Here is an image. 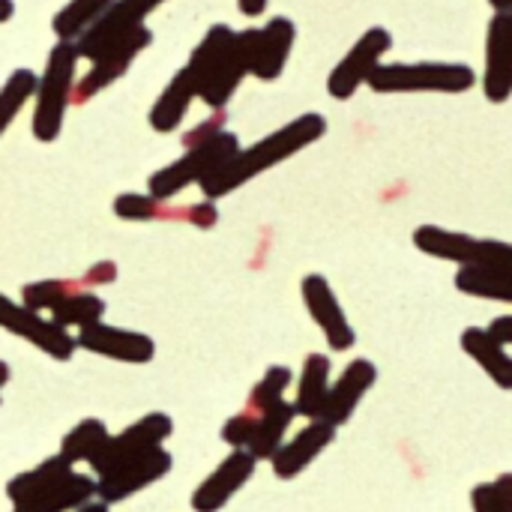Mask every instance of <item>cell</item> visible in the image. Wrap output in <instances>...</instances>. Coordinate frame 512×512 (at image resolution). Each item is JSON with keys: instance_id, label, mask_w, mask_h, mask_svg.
Listing matches in <instances>:
<instances>
[{"instance_id": "cell-10", "label": "cell", "mask_w": 512, "mask_h": 512, "mask_svg": "<svg viewBox=\"0 0 512 512\" xmlns=\"http://www.w3.org/2000/svg\"><path fill=\"white\" fill-rule=\"evenodd\" d=\"M174 468V459L165 447H156L144 456H135L123 465H117L114 471L96 477V498L102 504H120L129 501L132 495L150 489L153 483H159L162 477H168Z\"/></svg>"}, {"instance_id": "cell-31", "label": "cell", "mask_w": 512, "mask_h": 512, "mask_svg": "<svg viewBox=\"0 0 512 512\" xmlns=\"http://www.w3.org/2000/svg\"><path fill=\"white\" fill-rule=\"evenodd\" d=\"M168 201L153 198L150 192H123L114 198V216L126 222H153V219H186V210H168Z\"/></svg>"}, {"instance_id": "cell-30", "label": "cell", "mask_w": 512, "mask_h": 512, "mask_svg": "<svg viewBox=\"0 0 512 512\" xmlns=\"http://www.w3.org/2000/svg\"><path fill=\"white\" fill-rule=\"evenodd\" d=\"M36 78L39 75L33 69H12L9 78L3 81V87H0V138L15 123V117L21 114V108L27 102H33Z\"/></svg>"}, {"instance_id": "cell-3", "label": "cell", "mask_w": 512, "mask_h": 512, "mask_svg": "<svg viewBox=\"0 0 512 512\" xmlns=\"http://www.w3.org/2000/svg\"><path fill=\"white\" fill-rule=\"evenodd\" d=\"M477 72L468 63L450 60H420V63H381L369 84L372 93L396 96V93H447L459 96L477 87Z\"/></svg>"}, {"instance_id": "cell-21", "label": "cell", "mask_w": 512, "mask_h": 512, "mask_svg": "<svg viewBox=\"0 0 512 512\" xmlns=\"http://www.w3.org/2000/svg\"><path fill=\"white\" fill-rule=\"evenodd\" d=\"M462 351L492 378L495 387L512 390V354L504 342H498L486 327H468L459 336Z\"/></svg>"}, {"instance_id": "cell-9", "label": "cell", "mask_w": 512, "mask_h": 512, "mask_svg": "<svg viewBox=\"0 0 512 512\" xmlns=\"http://www.w3.org/2000/svg\"><path fill=\"white\" fill-rule=\"evenodd\" d=\"M255 36H258V27L237 30L234 39H231V45L222 51V57L216 60V66L207 72V78L201 81V90H198V99L207 108L222 111L231 102V96L237 93V87L243 84V78L252 75Z\"/></svg>"}, {"instance_id": "cell-29", "label": "cell", "mask_w": 512, "mask_h": 512, "mask_svg": "<svg viewBox=\"0 0 512 512\" xmlns=\"http://www.w3.org/2000/svg\"><path fill=\"white\" fill-rule=\"evenodd\" d=\"M105 300L99 297V294H93V291H72L48 318L54 321V324H60L63 330H84V327H90V324H96V321H102L105 318Z\"/></svg>"}, {"instance_id": "cell-32", "label": "cell", "mask_w": 512, "mask_h": 512, "mask_svg": "<svg viewBox=\"0 0 512 512\" xmlns=\"http://www.w3.org/2000/svg\"><path fill=\"white\" fill-rule=\"evenodd\" d=\"M291 384H294V372L288 366H270L264 372V378L252 387L249 402H246V411L261 414V411L273 408L276 402L285 399V393L291 390Z\"/></svg>"}, {"instance_id": "cell-35", "label": "cell", "mask_w": 512, "mask_h": 512, "mask_svg": "<svg viewBox=\"0 0 512 512\" xmlns=\"http://www.w3.org/2000/svg\"><path fill=\"white\" fill-rule=\"evenodd\" d=\"M471 507H474V512H504V504H501V495H498L495 483H480V486H474V492H471Z\"/></svg>"}, {"instance_id": "cell-6", "label": "cell", "mask_w": 512, "mask_h": 512, "mask_svg": "<svg viewBox=\"0 0 512 512\" xmlns=\"http://www.w3.org/2000/svg\"><path fill=\"white\" fill-rule=\"evenodd\" d=\"M393 48V36L387 27H369L351 48L348 54L333 66L327 78V93L336 102H348L360 87L369 84L372 72L384 63V57Z\"/></svg>"}, {"instance_id": "cell-43", "label": "cell", "mask_w": 512, "mask_h": 512, "mask_svg": "<svg viewBox=\"0 0 512 512\" xmlns=\"http://www.w3.org/2000/svg\"><path fill=\"white\" fill-rule=\"evenodd\" d=\"M512 0H489V6H492V12H507L510 9Z\"/></svg>"}, {"instance_id": "cell-27", "label": "cell", "mask_w": 512, "mask_h": 512, "mask_svg": "<svg viewBox=\"0 0 512 512\" xmlns=\"http://www.w3.org/2000/svg\"><path fill=\"white\" fill-rule=\"evenodd\" d=\"M114 0H69L54 18L51 30L60 42H78L96 21L99 15L111 6Z\"/></svg>"}, {"instance_id": "cell-39", "label": "cell", "mask_w": 512, "mask_h": 512, "mask_svg": "<svg viewBox=\"0 0 512 512\" xmlns=\"http://www.w3.org/2000/svg\"><path fill=\"white\" fill-rule=\"evenodd\" d=\"M495 489L501 495V504H504V512H512V474H501L495 480Z\"/></svg>"}, {"instance_id": "cell-15", "label": "cell", "mask_w": 512, "mask_h": 512, "mask_svg": "<svg viewBox=\"0 0 512 512\" xmlns=\"http://www.w3.org/2000/svg\"><path fill=\"white\" fill-rule=\"evenodd\" d=\"M258 459L249 450H231L216 471L204 477V483L192 492V510L195 512H222L231 498L255 477Z\"/></svg>"}, {"instance_id": "cell-11", "label": "cell", "mask_w": 512, "mask_h": 512, "mask_svg": "<svg viewBox=\"0 0 512 512\" xmlns=\"http://www.w3.org/2000/svg\"><path fill=\"white\" fill-rule=\"evenodd\" d=\"M150 42H153V30L144 24V27L132 30L129 36H123L120 42L108 45L99 57L90 60L87 75L78 78V84H75V102H87V99L99 96L102 90H108L111 84H117L129 72V66L135 63V57L150 48Z\"/></svg>"}, {"instance_id": "cell-13", "label": "cell", "mask_w": 512, "mask_h": 512, "mask_svg": "<svg viewBox=\"0 0 512 512\" xmlns=\"http://www.w3.org/2000/svg\"><path fill=\"white\" fill-rule=\"evenodd\" d=\"M165 0H114L99 21L75 42L81 60H93L99 57L108 45L120 42L123 36H129L132 30L144 27L147 15H153Z\"/></svg>"}, {"instance_id": "cell-1", "label": "cell", "mask_w": 512, "mask_h": 512, "mask_svg": "<svg viewBox=\"0 0 512 512\" xmlns=\"http://www.w3.org/2000/svg\"><path fill=\"white\" fill-rule=\"evenodd\" d=\"M324 135H327V117L318 111H306V114L288 120L285 126H279L276 132L258 138L255 144L240 147L225 165H219L207 180H201V195L207 201H219V198L237 192L240 186L252 183L255 177L267 174L270 168L288 162L300 150L312 147Z\"/></svg>"}, {"instance_id": "cell-23", "label": "cell", "mask_w": 512, "mask_h": 512, "mask_svg": "<svg viewBox=\"0 0 512 512\" xmlns=\"http://www.w3.org/2000/svg\"><path fill=\"white\" fill-rule=\"evenodd\" d=\"M93 498H96V480L87 474L69 471L48 492H42L39 498H33L27 504H18L12 512H75Z\"/></svg>"}, {"instance_id": "cell-22", "label": "cell", "mask_w": 512, "mask_h": 512, "mask_svg": "<svg viewBox=\"0 0 512 512\" xmlns=\"http://www.w3.org/2000/svg\"><path fill=\"white\" fill-rule=\"evenodd\" d=\"M330 372H333V363H330L327 354H309L303 360V369H300V378H297V393H294L297 417H306V420L321 417L324 399H327L330 384H333Z\"/></svg>"}, {"instance_id": "cell-25", "label": "cell", "mask_w": 512, "mask_h": 512, "mask_svg": "<svg viewBox=\"0 0 512 512\" xmlns=\"http://www.w3.org/2000/svg\"><path fill=\"white\" fill-rule=\"evenodd\" d=\"M69 471H72L69 462H63L60 456H51V459L39 462L36 468L15 474V477L6 483V498L12 501V507L27 504V501H33V498H39L42 492H48L54 483H60Z\"/></svg>"}, {"instance_id": "cell-20", "label": "cell", "mask_w": 512, "mask_h": 512, "mask_svg": "<svg viewBox=\"0 0 512 512\" xmlns=\"http://www.w3.org/2000/svg\"><path fill=\"white\" fill-rule=\"evenodd\" d=\"M198 90H201V81L198 75L189 69V66H180L171 81L162 87V93L156 96L147 120H150V129L159 132V135H168V132H177L192 108V102L198 99Z\"/></svg>"}, {"instance_id": "cell-14", "label": "cell", "mask_w": 512, "mask_h": 512, "mask_svg": "<svg viewBox=\"0 0 512 512\" xmlns=\"http://www.w3.org/2000/svg\"><path fill=\"white\" fill-rule=\"evenodd\" d=\"M75 342L81 351H90V354L114 360V363H129V366H144L156 357V342L147 333L114 327L105 321H96V324L78 330Z\"/></svg>"}, {"instance_id": "cell-19", "label": "cell", "mask_w": 512, "mask_h": 512, "mask_svg": "<svg viewBox=\"0 0 512 512\" xmlns=\"http://www.w3.org/2000/svg\"><path fill=\"white\" fill-rule=\"evenodd\" d=\"M297 42V27L285 15H273L264 27H258L255 36V51H252V78L258 81H276Z\"/></svg>"}, {"instance_id": "cell-2", "label": "cell", "mask_w": 512, "mask_h": 512, "mask_svg": "<svg viewBox=\"0 0 512 512\" xmlns=\"http://www.w3.org/2000/svg\"><path fill=\"white\" fill-rule=\"evenodd\" d=\"M78 45L75 42H54L45 69L36 78L33 93V120L30 132L39 144H51L63 132V120L69 111V102H75V84H78Z\"/></svg>"}, {"instance_id": "cell-16", "label": "cell", "mask_w": 512, "mask_h": 512, "mask_svg": "<svg viewBox=\"0 0 512 512\" xmlns=\"http://www.w3.org/2000/svg\"><path fill=\"white\" fill-rule=\"evenodd\" d=\"M375 381H378V369H375L372 360H366V357L351 360L345 366V372L330 384V393L324 399V408H321L318 420H324V423H330L336 429L345 426L354 417V411L360 408V402L369 396Z\"/></svg>"}, {"instance_id": "cell-44", "label": "cell", "mask_w": 512, "mask_h": 512, "mask_svg": "<svg viewBox=\"0 0 512 512\" xmlns=\"http://www.w3.org/2000/svg\"><path fill=\"white\" fill-rule=\"evenodd\" d=\"M9 375H12V372H9V366H6V363L0 360V390L6 387V381H9Z\"/></svg>"}, {"instance_id": "cell-38", "label": "cell", "mask_w": 512, "mask_h": 512, "mask_svg": "<svg viewBox=\"0 0 512 512\" xmlns=\"http://www.w3.org/2000/svg\"><path fill=\"white\" fill-rule=\"evenodd\" d=\"M486 330H489L498 342H504L507 348H512V312L510 315H498Z\"/></svg>"}, {"instance_id": "cell-45", "label": "cell", "mask_w": 512, "mask_h": 512, "mask_svg": "<svg viewBox=\"0 0 512 512\" xmlns=\"http://www.w3.org/2000/svg\"><path fill=\"white\" fill-rule=\"evenodd\" d=\"M504 15H507V27H510V45H512V3H510V9H507Z\"/></svg>"}, {"instance_id": "cell-7", "label": "cell", "mask_w": 512, "mask_h": 512, "mask_svg": "<svg viewBox=\"0 0 512 512\" xmlns=\"http://www.w3.org/2000/svg\"><path fill=\"white\" fill-rule=\"evenodd\" d=\"M171 432H174V420L168 414H159V411L144 414L141 420H135L132 426H126L120 435H108V441L102 444V450L87 465H90V471L96 477H102V474L114 471L117 465H123L129 459L144 456V453L162 447L171 438Z\"/></svg>"}, {"instance_id": "cell-5", "label": "cell", "mask_w": 512, "mask_h": 512, "mask_svg": "<svg viewBox=\"0 0 512 512\" xmlns=\"http://www.w3.org/2000/svg\"><path fill=\"white\" fill-rule=\"evenodd\" d=\"M414 246L438 261H450L459 267H492V270H510L512 273V243L492 240V237H474L465 231H450L441 225H420L411 234Z\"/></svg>"}, {"instance_id": "cell-8", "label": "cell", "mask_w": 512, "mask_h": 512, "mask_svg": "<svg viewBox=\"0 0 512 512\" xmlns=\"http://www.w3.org/2000/svg\"><path fill=\"white\" fill-rule=\"evenodd\" d=\"M0 327L24 342H30L36 351L48 354L51 360H72V354L78 351V342L69 330H63L60 324H54L51 318L27 309L24 303H15L12 297L0 294Z\"/></svg>"}, {"instance_id": "cell-41", "label": "cell", "mask_w": 512, "mask_h": 512, "mask_svg": "<svg viewBox=\"0 0 512 512\" xmlns=\"http://www.w3.org/2000/svg\"><path fill=\"white\" fill-rule=\"evenodd\" d=\"M15 15V0H0V24H6Z\"/></svg>"}, {"instance_id": "cell-17", "label": "cell", "mask_w": 512, "mask_h": 512, "mask_svg": "<svg viewBox=\"0 0 512 512\" xmlns=\"http://www.w3.org/2000/svg\"><path fill=\"white\" fill-rule=\"evenodd\" d=\"M483 93L489 102L504 105L512 96V45L507 15L495 12L486 24V48H483Z\"/></svg>"}, {"instance_id": "cell-4", "label": "cell", "mask_w": 512, "mask_h": 512, "mask_svg": "<svg viewBox=\"0 0 512 512\" xmlns=\"http://www.w3.org/2000/svg\"><path fill=\"white\" fill-rule=\"evenodd\" d=\"M240 150V138L228 129H219L216 135L192 144L180 159H174L171 165L159 168L150 174L147 180V192L159 201H171L180 192H186L189 186H201V180H207L219 165H225L234 153Z\"/></svg>"}, {"instance_id": "cell-42", "label": "cell", "mask_w": 512, "mask_h": 512, "mask_svg": "<svg viewBox=\"0 0 512 512\" xmlns=\"http://www.w3.org/2000/svg\"><path fill=\"white\" fill-rule=\"evenodd\" d=\"M75 512H108V504H102V501H87L84 507H78Z\"/></svg>"}, {"instance_id": "cell-40", "label": "cell", "mask_w": 512, "mask_h": 512, "mask_svg": "<svg viewBox=\"0 0 512 512\" xmlns=\"http://www.w3.org/2000/svg\"><path fill=\"white\" fill-rule=\"evenodd\" d=\"M267 3H270V0H237V6H240V12H243L246 18H258V15H264Z\"/></svg>"}, {"instance_id": "cell-33", "label": "cell", "mask_w": 512, "mask_h": 512, "mask_svg": "<svg viewBox=\"0 0 512 512\" xmlns=\"http://www.w3.org/2000/svg\"><path fill=\"white\" fill-rule=\"evenodd\" d=\"M72 291H75V285L66 279H39V282H27L21 288V303L39 315H51Z\"/></svg>"}, {"instance_id": "cell-37", "label": "cell", "mask_w": 512, "mask_h": 512, "mask_svg": "<svg viewBox=\"0 0 512 512\" xmlns=\"http://www.w3.org/2000/svg\"><path fill=\"white\" fill-rule=\"evenodd\" d=\"M114 279H117V264L114 261H99V264H93L84 273V282L87 285H111Z\"/></svg>"}, {"instance_id": "cell-34", "label": "cell", "mask_w": 512, "mask_h": 512, "mask_svg": "<svg viewBox=\"0 0 512 512\" xmlns=\"http://www.w3.org/2000/svg\"><path fill=\"white\" fill-rule=\"evenodd\" d=\"M255 420H258V414H252V411H240V414H234L231 420H225V426H222V441L231 447V450H246V444H249V438H252V432H255Z\"/></svg>"}, {"instance_id": "cell-36", "label": "cell", "mask_w": 512, "mask_h": 512, "mask_svg": "<svg viewBox=\"0 0 512 512\" xmlns=\"http://www.w3.org/2000/svg\"><path fill=\"white\" fill-rule=\"evenodd\" d=\"M186 222L189 225H195V228H201V231H207V228H213L216 222H219V210H216V201H198V204H192V207H186Z\"/></svg>"}, {"instance_id": "cell-18", "label": "cell", "mask_w": 512, "mask_h": 512, "mask_svg": "<svg viewBox=\"0 0 512 512\" xmlns=\"http://www.w3.org/2000/svg\"><path fill=\"white\" fill-rule=\"evenodd\" d=\"M333 441H336V426L324 420H309L294 438H285V444L270 459V468L279 480H297Z\"/></svg>"}, {"instance_id": "cell-26", "label": "cell", "mask_w": 512, "mask_h": 512, "mask_svg": "<svg viewBox=\"0 0 512 512\" xmlns=\"http://www.w3.org/2000/svg\"><path fill=\"white\" fill-rule=\"evenodd\" d=\"M456 288L465 297L474 300H492L512 306V273L510 270H492V267H459L456 270Z\"/></svg>"}, {"instance_id": "cell-24", "label": "cell", "mask_w": 512, "mask_h": 512, "mask_svg": "<svg viewBox=\"0 0 512 512\" xmlns=\"http://www.w3.org/2000/svg\"><path fill=\"white\" fill-rule=\"evenodd\" d=\"M297 420V411H294V402L282 399L276 402L273 408L261 411L258 420H255V432L246 444V450L258 459V462H270L276 456V450L285 444L288 438V429L291 423Z\"/></svg>"}, {"instance_id": "cell-12", "label": "cell", "mask_w": 512, "mask_h": 512, "mask_svg": "<svg viewBox=\"0 0 512 512\" xmlns=\"http://www.w3.org/2000/svg\"><path fill=\"white\" fill-rule=\"evenodd\" d=\"M300 297H303V306L309 312V318L315 321V327L324 333L330 351L342 354V351H351L357 345V333L333 291V285L321 276V273H309L303 282H300Z\"/></svg>"}, {"instance_id": "cell-28", "label": "cell", "mask_w": 512, "mask_h": 512, "mask_svg": "<svg viewBox=\"0 0 512 512\" xmlns=\"http://www.w3.org/2000/svg\"><path fill=\"white\" fill-rule=\"evenodd\" d=\"M108 426L102 423V420H96V417H87V420H81L75 429H69L66 435H63V441H60V459L63 462H69L72 468L78 465V462H90L99 450H102V444L108 441Z\"/></svg>"}]
</instances>
